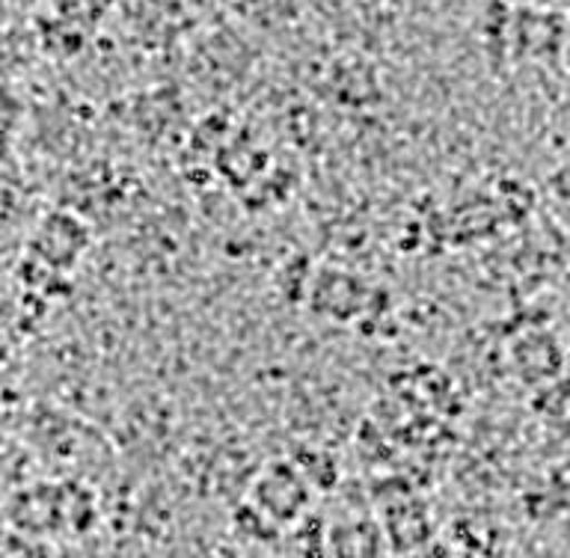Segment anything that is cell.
Returning <instances> with one entry per match:
<instances>
[{
  "label": "cell",
  "instance_id": "6da1fadb",
  "mask_svg": "<svg viewBox=\"0 0 570 558\" xmlns=\"http://www.w3.org/2000/svg\"><path fill=\"white\" fill-rule=\"evenodd\" d=\"M306 499H309V488L301 472L288 463H274L256 484L258 511H265L267 520H276V523L294 520L306 508Z\"/></svg>",
  "mask_w": 570,
  "mask_h": 558
},
{
  "label": "cell",
  "instance_id": "7a4b0ae2",
  "mask_svg": "<svg viewBox=\"0 0 570 558\" xmlns=\"http://www.w3.org/2000/svg\"><path fill=\"white\" fill-rule=\"evenodd\" d=\"M87 247V229L83 223L69 217V214H53L42 223V229L36 232L33 258L39 265L66 271L78 262V256Z\"/></svg>",
  "mask_w": 570,
  "mask_h": 558
},
{
  "label": "cell",
  "instance_id": "3957f363",
  "mask_svg": "<svg viewBox=\"0 0 570 558\" xmlns=\"http://www.w3.org/2000/svg\"><path fill=\"white\" fill-rule=\"evenodd\" d=\"M36 33H39V45H42V51L53 60H71V57H78L83 51V45H87V36L80 27H75L71 21L60 18L57 12L39 21L36 27Z\"/></svg>",
  "mask_w": 570,
  "mask_h": 558
},
{
  "label": "cell",
  "instance_id": "277c9868",
  "mask_svg": "<svg viewBox=\"0 0 570 558\" xmlns=\"http://www.w3.org/2000/svg\"><path fill=\"white\" fill-rule=\"evenodd\" d=\"M110 7H114V0H57L53 12L71 21L75 27H80L83 33H89L105 21Z\"/></svg>",
  "mask_w": 570,
  "mask_h": 558
},
{
  "label": "cell",
  "instance_id": "5b68a950",
  "mask_svg": "<svg viewBox=\"0 0 570 558\" xmlns=\"http://www.w3.org/2000/svg\"><path fill=\"white\" fill-rule=\"evenodd\" d=\"M235 9L258 27L283 25L297 12V0H235Z\"/></svg>",
  "mask_w": 570,
  "mask_h": 558
}]
</instances>
